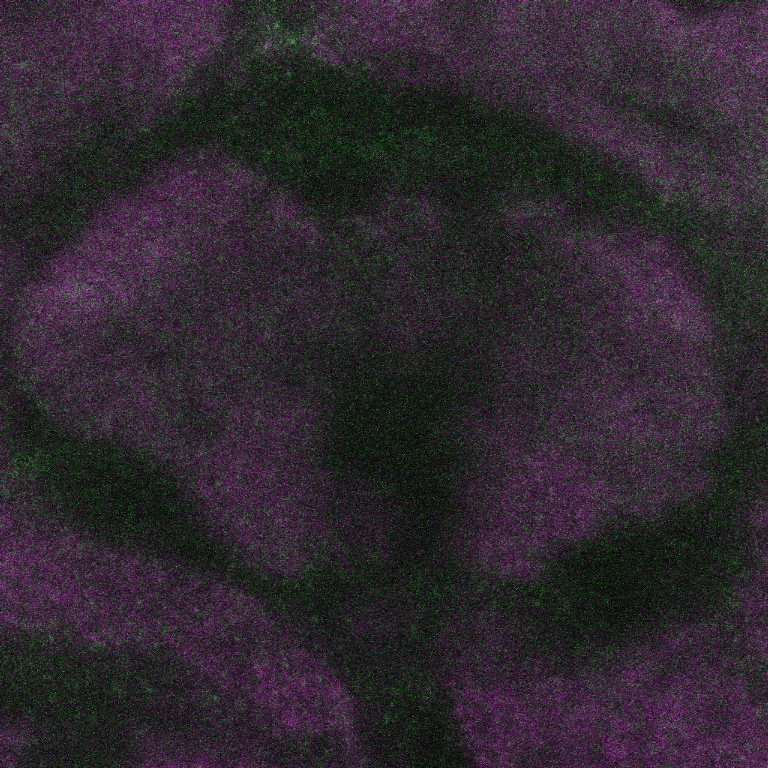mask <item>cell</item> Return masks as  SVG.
<instances>
[{
  "mask_svg": "<svg viewBox=\"0 0 768 768\" xmlns=\"http://www.w3.org/2000/svg\"><path fill=\"white\" fill-rule=\"evenodd\" d=\"M454 712L478 765L518 766L541 742L536 717L518 695L504 687H466L456 696Z\"/></svg>",
  "mask_w": 768,
  "mask_h": 768,
  "instance_id": "1",
  "label": "cell"
}]
</instances>
